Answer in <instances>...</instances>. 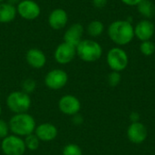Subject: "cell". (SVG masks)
Instances as JSON below:
<instances>
[{
	"label": "cell",
	"mask_w": 155,
	"mask_h": 155,
	"mask_svg": "<svg viewBox=\"0 0 155 155\" xmlns=\"http://www.w3.org/2000/svg\"><path fill=\"white\" fill-rule=\"evenodd\" d=\"M130 119L133 123H136L139 121L140 119V114L137 113V112H133L131 114H130Z\"/></svg>",
	"instance_id": "29"
},
{
	"label": "cell",
	"mask_w": 155,
	"mask_h": 155,
	"mask_svg": "<svg viewBox=\"0 0 155 155\" xmlns=\"http://www.w3.org/2000/svg\"><path fill=\"white\" fill-rule=\"evenodd\" d=\"M16 7L7 2L0 3V24H8L16 16Z\"/></svg>",
	"instance_id": "17"
},
{
	"label": "cell",
	"mask_w": 155,
	"mask_h": 155,
	"mask_svg": "<svg viewBox=\"0 0 155 155\" xmlns=\"http://www.w3.org/2000/svg\"><path fill=\"white\" fill-rule=\"evenodd\" d=\"M76 55V47L65 42L57 45L54 50V57L56 63L60 64H67L71 63Z\"/></svg>",
	"instance_id": "9"
},
{
	"label": "cell",
	"mask_w": 155,
	"mask_h": 155,
	"mask_svg": "<svg viewBox=\"0 0 155 155\" xmlns=\"http://www.w3.org/2000/svg\"><path fill=\"white\" fill-rule=\"evenodd\" d=\"M1 114H2V106L0 104V116H1Z\"/></svg>",
	"instance_id": "31"
},
{
	"label": "cell",
	"mask_w": 155,
	"mask_h": 155,
	"mask_svg": "<svg viewBox=\"0 0 155 155\" xmlns=\"http://www.w3.org/2000/svg\"><path fill=\"white\" fill-rule=\"evenodd\" d=\"M10 132L19 137H25L35 133L36 123L35 118L27 114H16L13 115L8 123Z\"/></svg>",
	"instance_id": "2"
},
{
	"label": "cell",
	"mask_w": 155,
	"mask_h": 155,
	"mask_svg": "<svg viewBox=\"0 0 155 155\" xmlns=\"http://www.w3.org/2000/svg\"><path fill=\"white\" fill-rule=\"evenodd\" d=\"M83 35H84V26L79 23L73 24L64 32V42L76 47L83 40Z\"/></svg>",
	"instance_id": "14"
},
{
	"label": "cell",
	"mask_w": 155,
	"mask_h": 155,
	"mask_svg": "<svg viewBox=\"0 0 155 155\" xmlns=\"http://www.w3.org/2000/svg\"><path fill=\"white\" fill-rule=\"evenodd\" d=\"M20 1H21V0H8L7 3H9V4H11V5H15V4H18Z\"/></svg>",
	"instance_id": "30"
},
{
	"label": "cell",
	"mask_w": 155,
	"mask_h": 155,
	"mask_svg": "<svg viewBox=\"0 0 155 155\" xmlns=\"http://www.w3.org/2000/svg\"><path fill=\"white\" fill-rule=\"evenodd\" d=\"M104 31V24L99 20H93L87 25V33L92 37L100 36Z\"/></svg>",
	"instance_id": "19"
},
{
	"label": "cell",
	"mask_w": 155,
	"mask_h": 155,
	"mask_svg": "<svg viewBox=\"0 0 155 155\" xmlns=\"http://www.w3.org/2000/svg\"><path fill=\"white\" fill-rule=\"evenodd\" d=\"M107 64L114 72H121L128 65V55L126 52L120 47H114L107 54Z\"/></svg>",
	"instance_id": "6"
},
{
	"label": "cell",
	"mask_w": 155,
	"mask_h": 155,
	"mask_svg": "<svg viewBox=\"0 0 155 155\" xmlns=\"http://www.w3.org/2000/svg\"><path fill=\"white\" fill-rule=\"evenodd\" d=\"M154 32V25L148 19L140 21L134 27V36L142 42L149 41L153 36Z\"/></svg>",
	"instance_id": "13"
},
{
	"label": "cell",
	"mask_w": 155,
	"mask_h": 155,
	"mask_svg": "<svg viewBox=\"0 0 155 155\" xmlns=\"http://www.w3.org/2000/svg\"><path fill=\"white\" fill-rule=\"evenodd\" d=\"M5 0H0V3H2V2H4Z\"/></svg>",
	"instance_id": "32"
},
{
	"label": "cell",
	"mask_w": 155,
	"mask_h": 155,
	"mask_svg": "<svg viewBox=\"0 0 155 155\" xmlns=\"http://www.w3.org/2000/svg\"><path fill=\"white\" fill-rule=\"evenodd\" d=\"M121 82V75L119 72L113 71L108 76V83L111 86H116Z\"/></svg>",
	"instance_id": "24"
},
{
	"label": "cell",
	"mask_w": 155,
	"mask_h": 155,
	"mask_svg": "<svg viewBox=\"0 0 155 155\" xmlns=\"http://www.w3.org/2000/svg\"><path fill=\"white\" fill-rule=\"evenodd\" d=\"M83 121H84V119H83L82 115H80L79 114H74V115L73 116V123H74V124H76V125H80V124L83 123Z\"/></svg>",
	"instance_id": "27"
},
{
	"label": "cell",
	"mask_w": 155,
	"mask_h": 155,
	"mask_svg": "<svg viewBox=\"0 0 155 155\" xmlns=\"http://www.w3.org/2000/svg\"><path fill=\"white\" fill-rule=\"evenodd\" d=\"M68 74L63 69H53L49 71L45 77V85L51 90H60L66 85Z\"/></svg>",
	"instance_id": "7"
},
{
	"label": "cell",
	"mask_w": 155,
	"mask_h": 155,
	"mask_svg": "<svg viewBox=\"0 0 155 155\" xmlns=\"http://www.w3.org/2000/svg\"><path fill=\"white\" fill-rule=\"evenodd\" d=\"M40 142H52L54 141L58 135V130L56 126L51 123H44L35 127L34 133Z\"/></svg>",
	"instance_id": "11"
},
{
	"label": "cell",
	"mask_w": 155,
	"mask_h": 155,
	"mask_svg": "<svg viewBox=\"0 0 155 155\" xmlns=\"http://www.w3.org/2000/svg\"><path fill=\"white\" fill-rule=\"evenodd\" d=\"M1 149L5 155H23L26 148L22 137L9 134L2 140Z\"/></svg>",
	"instance_id": "5"
},
{
	"label": "cell",
	"mask_w": 155,
	"mask_h": 155,
	"mask_svg": "<svg viewBox=\"0 0 155 155\" xmlns=\"http://www.w3.org/2000/svg\"><path fill=\"white\" fill-rule=\"evenodd\" d=\"M76 54L84 62L92 63L101 58L103 48L100 44L94 40L83 39L76 46Z\"/></svg>",
	"instance_id": "3"
},
{
	"label": "cell",
	"mask_w": 155,
	"mask_h": 155,
	"mask_svg": "<svg viewBox=\"0 0 155 155\" xmlns=\"http://www.w3.org/2000/svg\"><path fill=\"white\" fill-rule=\"evenodd\" d=\"M108 36L117 45H125L134 37V27L128 20L114 21L108 27Z\"/></svg>",
	"instance_id": "1"
},
{
	"label": "cell",
	"mask_w": 155,
	"mask_h": 155,
	"mask_svg": "<svg viewBox=\"0 0 155 155\" xmlns=\"http://www.w3.org/2000/svg\"><path fill=\"white\" fill-rule=\"evenodd\" d=\"M140 51L145 56H150L155 52V45L151 41H143L140 45Z\"/></svg>",
	"instance_id": "21"
},
{
	"label": "cell",
	"mask_w": 155,
	"mask_h": 155,
	"mask_svg": "<svg viewBox=\"0 0 155 155\" xmlns=\"http://www.w3.org/2000/svg\"><path fill=\"white\" fill-rule=\"evenodd\" d=\"M5 102L9 110L15 114L27 113L32 104L29 94L23 91H14L10 93Z\"/></svg>",
	"instance_id": "4"
},
{
	"label": "cell",
	"mask_w": 155,
	"mask_h": 155,
	"mask_svg": "<svg viewBox=\"0 0 155 155\" xmlns=\"http://www.w3.org/2000/svg\"><path fill=\"white\" fill-rule=\"evenodd\" d=\"M25 60L32 68L41 69L46 64V55L38 48H30L25 54Z\"/></svg>",
	"instance_id": "15"
},
{
	"label": "cell",
	"mask_w": 155,
	"mask_h": 155,
	"mask_svg": "<svg viewBox=\"0 0 155 155\" xmlns=\"http://www.w3.org/2000/svg\"><path fill=\"white\" fill-rule=\"evenodd\" d=\"M93 5L96 8H103L106 5L107 0H92Z\"/></svg>",
	"instance_id": "26"
},
{
	"label": "cell",
	"mask_w": 155,
	"mask_h": 155,
	"mask_svg": "<svg viewBox=\"0 0 155 155\" xmlns=\"http://www.w3.org/2000/svg\"><path fill=\"white\" fill-rule=\"evenodd\" d=\"M9 124L8 123H6L5 120L0 119V139H4L5 138L7 135H9Z\"/></svg>",
	"instance_id": "25"
},
{
	"label": "cell",
	"mask_w": 155,
	"mask_h": 155,
	"mask_svg": "<svg viewBox=\"0 0 155 155\" xmlns=\"http://www.w3.org/2000/svg\"><path fill=\"white\" fill-rule=\"evenodd\" d=\"M17 14L25 20H35L41 14L40 5L34 0H21L16 6Z\"/></svg>",
	"instance_id": "8"
},
{
	"label": "cell",
	"mask_w": 155,
	"mask_h": 155,
	"mask_svg": "<svg viewBox=\"0 0 155 155\" xmlns=\"http://www.w3.org/2000/svg\"><path fill=\"white\" fill-rule=\"evenodd\" d=\"M124 4L127 5H130V6H134V5H137L139 3H141L143 0H121Z\"/></svg>",
	"instance_id": "28"
},
{
	"label": "cell",
	"mask_w": 155,
	"mask_h": 155,
	"mask_svg": "<svg viewBox=\"0 0 155 155\" xmlns=\"http://www.w3.org/2000/svg\"><path fill=\"white\" fill-rule=\"evenodd\" d=\"M47 22L49 26L54 30L63 29L68 22V14L63 8L54 9L48 15Z\"/></svg>",
	"instance_id": "12"
},
{
	"label": "cell",
	"mask_w": 155,
	"mask_h": 155,
	"mask_svg": "<svg viewBox=\"0 0 155 155\" xmlns=\"http://www.w3.org/2000/svg\"><path fill=\"white\" fill-rule=\"evenodd\" d=\"M21 88L23 92H25V94H32L35 88H36V82L33 79V78H26L25 79L22 84H21Z\"/></svg>",
	"instance_id": "22"
},
{
	"label": "cell",
	"mask_w": 155,
	"mask_h": 155,
	"mask_svg": "<svg viewBox=\"0 0 155 155\" xmlns=\"http://www.w3.org/2000/svg\"><path fill=\"white\" fill-rule=\"evenodd\" d=\"M58 108L62 114L74 116L79 113L81 109V103L76 96L72 94H65L60 98L58 102Z\"/></svg>",
	"instance_id": "10"
},
{
	"label": "cell",
	"mask_w": 155,
	"mask_h": 155,
	"mask_svg": "<svg viewBox=\"0 0 155 155\" xmlns=\"http://www.w3.org/2000/svg\"><path fill=\"white\" fill-rule=\"evenodd\" d=\"M63 155H83L82 149L79 145L74 143H69L63 148Z\"/></svg>",
	"instance_id": "23"
},
{
	"label": "cell",
	"mask_w": 155,
	"mask_h": 155,
	"mask_svg": "<svg viewBox=\"0 0 155 155\" xmlns=\"http://www.w3.org/2000/svg\"><path fill=\"white\" fill-rule=\"evenodd\" d=\"M147 129L144 126V124H143L142 123L136 122V123H133L127 131V136L129 138V140L136 144L142 143L143 142L145 141V139L147 138Z\"/></svg>",
	"instance_id": "16"
},
{
	"label": "cell",
	"mask_w": 155,
	"mask_h": 155,
	"mask_svg": "<svg viewBox=\"0 0 155 155\" xmlns=\"http://www.w3.org/2000/svg\"><path fill=\"white\" fill-rule=\"evenodd\" d=\"M24 141H25V148L28 149L29 151H36L40 144V140L37 138V136L35 134L25 136Z\"/></svg>",
	"instance_id": "20"
},
{
	"label": "cell",
	"mask_w": 155,
	"mask_h": 155,
	"mask_svg": "<svg viewBox=\"0 0 155 155\" xmlns=\"http://www.w3.org/2000/svg\"><path fill=\"white\" fill-rule=\"evenodd\" d=\"M138 12L146 18H151L154 15V5L150 0H143L137 5Z\"/></svg>",
	"instance_id": "18"
}]
</instances>
